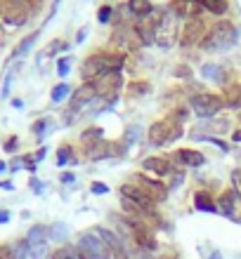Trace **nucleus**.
I'll return each mask as SVG.
<instances>
[{"instance_id":"f704fd0d","label":"nucleus","mask_w":241,"mask_h":259,"mask_svg":"<svg viewBox=\"0 0 241 259\" xmlns=\"http://www.w3.org/2000/svg\"><path fill=\"white\" fill-rule=\"evenodd\" d=\"M111 12H114V10H111V5H102V7H99V12H97V21H99V24H109Z\"/></svg>"},{"instance_id":"a18cd8bd","label":"nucleus","mask_w":241,"mask_h":259,"mask_svg":"<svg viewBox=\"0 0 241 259\" xmlns=\"http://www.w3.org/2000/svg\"><path fill=\"white\" fill-rule=\"evenodd\" d=\"M7 222H10V212L0 210V224H7Z\"/></svg>"},{"instance_id":"aec40b11","label":"nucleus","mask_w":241,"mask_h":259,"mask_svg":"<svg viewBox=\"0 0 241 259\" xmlns=\"http://www.w3.org/2000/svg\"><path fill=\"white\" fill-rule=\"evenodd\" d=\"M194 207L201 212H218V205L213 203V198L208 191H196L194 193Z\"/></svg>"},{"instance_id":"f3484780","label":"nucleus","mask_w":241,"mask_h":259,"mask_svg":"<svg viewBox=\"0 0 241 259\" xmlns=\"http://www.w3.org/2000/svg\"><path fill=\"white\" fill-rule=\"evenodd\" d=\"M236 198H239V193H236L234 189L225 191V193L220 196V200H218V212H220V214H225V217H234Z\"/></svg>"},{"instance_id":"3c124183","label":"nucleus","mask_w":241,"mask_h":259,"mask_svg":"<svg viewBox=\"0 0 241 259\" xmlns=\"http://www.w3.org/2000/svg\"><path fill=\"white\" fill-rule=\"evenodd\" d=\"M232 139H234V142H241V130H236L234 135H232Z\"/></svg>"},{"instance_id":"1a4fd4ad","label":"nucleus","mask_w":241,"mask_h":259,"mask_svg":"<svg viewBox=\"0 0 241 259\" xmlns=\"http://www.w3.org/2000/svg\"><path fill=\"white\" fill-rule=\"evenodd\" d=\"M130 184H135L140 189V191L145 193L147 198H152L154 203H163L165 198H168V186L161 184L159 179H152V177H147V175H142V172H137V175H132V182Z\"/></svg>"},{"instance_id":"2f4dec72","label":"nucleus","mask_w":241,"mask_h":259,"mask_svg":"<svg viewBox=\"0 0 241 259\" xmlns=\"http://www.w3.org/2000/svg\"><path fill=\"white\" fill-rule=\"evenodd\" d=\"M168 177H170V184H168V189H178V186L182 184V182H185V172L180 170L178 163H175V165H173V170H170V175H168Z\"/></svg>"},{"instance_id":"39448f33","label":"nucleus","mask_w":241,"mask_h":259,"mask_svg":"<svg viewBox=\"0 0 241 259\" xmlns=\"http://www.w3.org/2000/svg\"><path fill=\"white\" fill-rule=\"evenodd\" d=\"M33 0H3V21L10 26H24L33 14Z\"/></svg>"},{"instance_id":"473e14b6","label":"nucleus","mask_w":241,"mask_h":259,"mask_svg":"<svg viewBox=\"0 0 241 259\" xmlns=\"http://www.w3.org/2000/svg\"><path fill=\"white\" fill-rule=\"evenodd\" d=\"M14 73H17V66H12L10 71H7V75H5V82H3V90H0V97H3V99H5V97L10 95V88H12Z\"/></svg>"},{"instance_id":"f257e3e1","label":"nucleus","mask_w":241,"mask_h":259,"mask_svg":"<svg viewBox=\"0 0 241 259\" xmlns=\"http://www.w3.org/2000/svg\"><path fill=\"white\" fill-rule=\"evenodd\" d=\"M125 62L123 52H97L81 64V78L85 82H97L109 71H121Z\"/></svg>"},{"instance_id":"72a5a7b5","label":"nucleus","mask_w":241,"mask_h":259,"mask_svg":"<svg viewBox=\"0 0 241 259\" xmlns=\"http://www.w3.org/2000/svg\"><path fill=\"white\" fill-rule=\"evenodd\" d=\"M71 71V57H62L59 62H57V75L59 78H66Z\"/></svg>"},{"instance_id":"a211bd4d","label":"nucleus","mask_w":241,"mask_h":259,"mask_svg":"<svg viewBox=\"0 0 241 259\" xmlns=\"http://www.w3.org/2000/svg\"><path fill=\"white\" fill-rule=\"evenodd\" d=\"M41 31H43V28H36V31H31L28 35H24V38H21V42L14 48V52H12V57H10V59H14V57H24L26 52H31L33 42L41 38Z\"/></svg>"},{"instance_id":"4be33fe9","label":"nucleus","mask_w":241,"mask_h":259,"mask_svg":"<svg viewBox=\"0 0 241 259\" xmlns=\"http://www.w3.org/2000/svg\"><path fill=\"white\" fill-rule=\"evenodd\" d=\"M201 75L208 78V80H215V82H225V71H222L218 64H206L201 68Z\"/></svg>"},{"instance_id":"0eeeda50","label":"nucleus","mask_w":241,"mask_h":259,"mask_svg":"<svg viewBox=\"0 0 241 259\" xmlns=\"http://www.w3.org/2000/svg\"><path fill=\"white\" fill-rule=\"evenodd\" d=\"M189 106L199 118H211L215 113H220L225 106V99L220 95H211V92H199L189 99Z\"/></svg>"},{"instance_id":"cd10ccee","label":"nucleus","mask_w":241,"mask_h":259,"mask_svg":"<svg viewBox=\"0 0 241 259\" xmlns=\"http://www.w3.org/2000/svg\"><path fill=\"white\" fill-rule=\"evenodd\" d=\"M52 259H81V254H78V250L74 245H64L52 252Z\"/></svg>"},{"instance_id":"09e8293b","label":"nucleus","mask_w":241,"mask_h":259,"mask_svg":"<svg viewBox=\"0 0 241 259\" xmlns=\"http://www.w3.org/2000/svg\"><path fill=\"white\" fill-rule=\"evenodd\" d=\"M62 182H64V184H71V182H74V175H71V172L62 175Z\"/></svg>"},{"instance_id":"bb28decb","label":"nucleus","mask_w":241,"mask_h":259,"mask_svg":"<svg viewBox=\"0 0 241 259\" xmlns=\"http://www.w3.org/2000/svg\"><path fill=\"white\" fill-rule=\"evenodd\" d=\"M69 92H71L69 82H59V85H55V88H52V92H50V102H52V104H59V102H64Z\"/></svg>"},{"instance_id":"423d86ee","label":"nucleus","mask_w":241,"mask_h":259,"mask_svg":"<svg viewBox=\"0 0 241 259\" xmlns=\"http://www.w3.org/2000/svg\"><path fill=\"white\" fill-rule=\"evenodd\" d=\"M95 88H97V99L104 104H109V106H114V104L118 102L121 88H123V75H121V71H109V73L102 75V78L95 82Z\"/></svg>"},{"instance_id":"c03bdc74","label":"nucleus","mask_w":241,"mask_h":259,"mask_svg":"<svg viewBox=\"0 0 241 259\" xmlns=\"http://www.w3.org/2000/svg\"><path fill=\"white\" fill-rule=\"evenodd\" d=\"M85 35H88V28H81V31L76 33V42H83L85 40Z\"/></svg>"},{"instance_id":"c85d7f7f","label":"nucleus","mask_w":241,"mask_h":259,"mask_svg":"<svg viewBox=\"0 0 241 259\" xmlns=\"http://www.w3.org/2000/svg\"><path fill=\"white\" fill-rule=\"evenodd\" d=\"M88 158L90 160H104V158H109V142L104 139L99 146H95L92 151H88Z\"/></svg>"},{"instance_id":"f03ea898","label":"nucleus","mask_w":241,"mask_h":259,"mask_svg":"<svg viewBox=\"0 0 241 259\" xmlns=\"http://www.w3.org/2000/svg\"><path fill=\"white\" fill-rule=\"evenodd\" d=\"M236 40H239V31H236V26L227 19H220L218 24L211 26V31H208L206 35H203L201 48L208 50V52H220V50L234 48Z\"/></svg>"},{"instance_id":"7c9ffc66","label":"nucleus","mask_w":241,"mask_h":259,"mask_svg":"<svg viewBox=\"0 0 241 259\" xmlns=\"http://www.w3.org/2000/svg\"><path fill=\"white\" fill-rule=\"evenodd\" d=\"M71 156H74V149H71L69 144L59 146V149H57V165H59V167H62V165H66L71 160Z\"/></svg>"},{"instance_id":"603ef678","label":"nucleus","mask_w":241,"mask_h":259,"mask_svg":"<svg viewBox=\"0 0 241 259\" xmlns=\"http://www.w3.org/2000/svg\"><path fill=\"white\" fill-rule=\"evenodd\" d=\"M7 170V163H5V160H0V172H5Z\"/></svg>"},{"instance_id":"f8f14e48","label":"nucleus","mask_w":241,"mask_h":259,"mask_svg":"<svg viewBox=\"0 0 241 259\" xmlns=\"http://www.w3.org/2000/svg\"><path fill=\"white\" fill-rule=\"evenodd\" d=\"M92 102H97V88L95 82H83L78 85V90L71 95V104H69V116L76 113V111H83L85 106H90Z\"/></svg>"},{"instance_id":"a19ab883","label":"nucleus","mask_w":241,"mask_h":259,"mask_svg":"<svg viewBox=\"0 0 241 259\" xmlns=\"http://www.w3.org/2000/svg\"><path fill=\"white\" fill-rule=\"evenodd\" d=\"M232 182H234V191L241 196V170H234V172H232Z\"/></svg>"},{"instance_id":"7ed1b4c3","label":"nucleus","mask_w":241,"mask_h":259,"mask_svg":"<svg viewBox=\"0 0 241 259\" xmlns=\"http://www.w3.org/2000/svg\"><path fill=\"white\" fill-rule=\"evenodd\" d=\"M76 250L81 254V259H111V245L102 238V233L97 229L78 236Z\"/></svg>"},{"instance_id":"4c0bfd02","label":"nucleus","mask_w":241,"mask_h":259,"mask_svg":"<svg viewBox=\"0 0 241 259\" xmlns=\"http://www.w3.org/2000/svg\"><path fill=\"white\" fill-rule=\"evenodd\" d=\"M90 191H92V193H99V196H104V193H109V186L102 184V182H92V184H90Z\"/></svg>"},{"instance_id":"9d476101","label":"nucleus","mask_w":241,"mask_h":259,"mask_svg":"<svg viewBox=\"0 0 241 259\" xmlns=\"http://www.w3.org/2000/svg\"><path fill=\"white\" fill-rule=\"evenodd\" d=\"M178 38V17L165 7L163 14H161V24H159V31H156V45L159 48H173V42Z\"/></svg>"},{"instance_id":"864d4df0","label":"nucleus","mask_w":241,"mask_h":259,"mask_svg":"<svg viewBox=\"0 0 241 259\" xmlns=\"http://www.w3.org/2000/svg\"><path fill=\"white\" fill-rule=\"evenodd\" d=\"M211 259H222L220 252H211Z\"/></svg>"},{"instance_id":"c756f323","label":"nucleus","mask_w":241,"mask_h":259,"mask_svg":"<svg viewBox=\"0 0 241 259\" xmlns=\"http://www.w3.org/2000/svg\"><path fill=\"white\" fill-rule=\"evenodd\" d=\"M227 106H232V109H239L241 106V88L239 85H232V88H227Z\"/></svg>"},{"instance_id":"8fccbe9b","label":"nucleus","mask_w":241,"mask_h":259,"mask_svg":"<svg viewBox=\"0 0 241 259\" xmlns=\"http://www.w3.org/2000/svg\"><path fill=\"white\" fill-rule=\"evenodd\" d=\"M12 106H14V109H21V106H24V102H21V99H12Z\"/></svg>"},{"instance_id":"6ab92c4d","label":"nucleus","mask_w":241,"mask_h":259,"mask_svg":"<svg viewBox=\"0 0 241 259\" xmlns=\"http://www.w3.org/2000/svg\"><path fill=\"white\" fill-rule=\"evenodd\" d=\"M128 12L135 14L137 19H145V17H149V14L154 12V5L152 0H128Z\"/></svg>"},{"instance_id":"4468645a","label":"nucleus","mask_w":241,"mask_h":259,"mask_svg":"<svg viewBox=\"0 0 241 259\" xmlns=\"http://www.w3.org/2000/svg\"><path fill=\"white\" fill-rule=\"evenodd\" d=\"M173 165H175V160L168 156H152V158H145V160H142V167H145L147 172H154L156 177H168L173 170Z\"/></svg>"},{"instance_id":"79ce46f5","label":"nucleus","mask_w":241,"mask_h":259,"mask_svg":"<svg viewBox=\"0 0 241 259\" xmlns=\"http://www.w3.org/2000/svg\"><path fill=\"white\" fill-rule=\"evenodd\" d=\"M17 144H19V137H10V139L5 142V151L7 153H12V151L17 149Z\"/></svg>"},{"instance_id":"a878e982","label":"nucleus","mask_w":241,"mask_h":259,"mask_svg":"<svg viewBox=\"0 0 241 259\" xmlns=\"http://www.w3.org/2000/svg\"><path fill=\"white\" fill-rule=\"evenodd\" d=\"M50 130H52V120H50V118H41V120H36L33 123V127H31V132H33L36 135V139H38V142H41L43 137L48 135Z\"/></svg>"},{"instance_id":"ea45409f","label":"nucleus","mask_w":241,"mask_h":259,"mask_svg":"<svg viewBox=\"0 0 241 259\" xmlns=\"http://www.w3.org/2000/svg\"><path fill=\"white\" fill-rule=\"evenodd\" d=\"M0 259H14L12 245H0Z\"/></svg>"},{"instance_id":"c9c22d12","label":"nucleus","mask_w":241,"mask_h":259,"mask_svg":"<svg viewBox=\"0 0 241 259\" xmlns=\"http://www.w3.org/2000/svg\"><path fill=\"white\" fill-rule=\"evenodd\" d=\"M111 259H130V254L125 252L123 243H118V245L111 247Z\"/></svg>"},{"instance_id":"b1692460","label":"nucleus","mask_w":241,"mask_h":259,"mask_svg":"<svg viewBox=\"0 0 241 259\" xmlns=\"http://www.w3.org/2000/svg\"><path fill=\"white\" fill-rule=\"evenodd\" d=\"M142 139V125H128L123 132V144L125 146H132Z\"/></svg>"},{"instance_id":"393cba45","label":"nucleus","mask_w":241,"mask_h":259,"mask_svg":"<svg viewBox=\"0 0 241 259\" xmlns=\"http://www.w3.org/2000/svg\"><path fill=\"white\" fill-rule=\"evenodd\" d=\"M149 90H152V85L147 80H135V82H130L128 85V97H145V95H149Z\"/></svg>"},{"instance_id":"9b49d317","label":"nucleus","mask_w":241,"mask_h":259,"mask_svg":"<svg viewBox=\"0 0 241 259\" xmlns=\"http://www.w3.org/2000/svg\"><path fill=\"white\" fill-rule=\"evenodd\" d=\"M206 35V24L199 19V17H192V19L185 21V26L180 31V45L182 48H192V45H199Z\"/></svg>"},{"instance_id":"de8ad7c7","label":"nucleus","mask_w":241,"mask_h":259,"mask_svg":"<svg viewBox=\"0 0 241 259\" xmlns=\"http://www.w3.org/2000/svg\"><path fill=\"white\" fill-rule=\"evenodd\" d=\"M0 189H5V191H12L14 184H12V182H0Z\"/></svg>"},{"instance_id":"ddd939ff","label":"nucleus","mask_w":241,"mask_h":259,"mask_svg":"<svg viewBox=\"0 0 241 259\" xmlns=\"http://www.w3.org/2000/svg\"><path fill=\"white\" fill-rule=\"evenodd\" d=\"M121 196L128 198V200H132L137 207H142L149 217H156V210H154V205H156V203H154L152 198H147L135 184H123V186H121Z\"/></svg>"},{"instance_id":"412c9836","label":"nucleus","mask_w":241,"mask_h":259,"mask_svg":"<svg viewBox=\"0 0 241 259\" xmlns=\"http://www.w3.org/2000/svg\"><path fill=\"white\" fill-rule=\"evenodd\" d=\"M201 7L215 17H222L229 10V0H201Z\"/></svg>"},{"instance_id":"20e7f679","label":"nucleus","mask_w":241,"mask_h":259,"mask_svg":"<svg viewBox=\"0 0 241 259\" xmlns=\"http://www.w3.org/2000/svg\"><path fill=\"white\" fill-rule=\"evenodd\" d=\"M182 132H185V127H182L180 120H175L173 116L163 118V120L152 123V127H149V142L154 146H165V144L178 142L180 137H182Z\"/></svg>"},{"instance_id":"6e6552de","label":"nucleus","mask_w":241,"mask_h":259,"mask_svg":"<svg viewBox=\"0 0 241 259\" xmlns=\"http://www.w3.org/2000/svg\"><path fill=\"white\" fill-rule=\"evenodd\" d=\"M161 14H163V10H154L149 17L135 21L132 33H135V38L142 45H154L156 42V31H159V24H161Z\"/></svg>"},{"instance_id":"58836bf2","label":"nucleus","mask_w":241,"mask_h":259,"mask_svg":"<svg viewBox=\"0 0 241 259\" xmlns=\"http://www.w3.org/2000/svg\"><path fill=\"white\" fill-rule=\"evenodd\" d=\"M173 75H178V78H192V68L189 66H178L173 71Z\"/></svg>"},{"instance_id":"49530a36","label":"nucleus","mask_w":241,"mask_h":259,"mask_svg":"<svg viewBox=\"0 0 241 259\" xmlns=\"http://www.w3.org/2000/svg\"><path fill=\"white\" fill-rule=\"evenodd\" d=\"M31 186H33V191H36V193H43V184H38V179H36V177L31 179Z\"/></svg>"},{"instance_id":"5701e85b","label":"nucleus","mask_w":241,"mask_h":259,"mask_svg":"<svg viewBox=\"0 0 241 259\" xmlns=\"http://www.w3.org/2000/svg\"><path fill=\"white\" fill-rule=\"evenodd\" d=\"M64 50H69V45L64 40H52L48 45V48L43 50V52H38V64H41V59H48V57H55L57 52H64Z\"/></svg>"},{"instance_id":"5fc2aeb1","label":"nucleus","mask_w":241,"mask_h":259,"mask_svg":"<svg viewBox=\"0 0 241 259\" xmlns=\"http://www.w3.org/2000/svg\"><path fill=\"white\" fill-rule=\"evenodd\" d=\"M0 12H3V0H0Z\"/></svg>"},{"instance_id":"37998d69","label":"nucleus","mask_w":241,"mask_h":259,"mask_svg":"<svg viewBox=\"0 0 241 259\" xmlns=\"http://www.w3.org/2000/svg\"><path fill=\"white\" fill-rule=\"evenodd\" d=\"M45 153H48V149H45V146H41V149H38L33 156H31V160H33V163H41L43 158H45Z\"/></svg>"},{"instance_id":"2eb2a0df","label":"nucleus","mask_w":241,"mask_h":259,"mask_svg":"<svg viewBox=\"0 0 241 259\" xmlns=\"http://www.w3.org/2000/svg\"><path fill=\"white\" fill-rule=\"evenodd\" d=\"M173 160L180 165H187V167H201V165L206 163V156H203L201 151H194V149H178L175 156H173Z\"/></svg>"},{"instance_id":"dca6fc26","label":"nucleus","mask_w":241,"mask_h":259,"mask_svg":"<svg viewBox=\"0 0 241 259\" xmlns=\"http://www.w3.org/2000/svg\"><path fill=\"white\" fill-rule=\"evenodd\" d=\"M102 142H104V132H102V127H97V125L85 127L81 132V144H83V149H85V153L92 151L95 146H99Z\"/></svg>"},{"instance_id":"e433bc0d","label":"nucleus","mask_w":241,"mask_h":259,"mask_svg":"<svg viewBox=\"0 0 241 259\" xmlns=\"http://www.w3.org/2000/svg\"><path fill=\"white\" fill-rule=\"evenodd\" d=\"M50 231H52L50 233L52 238H64V236H66V224H55Z\"/></svg>"}]
</instances>
